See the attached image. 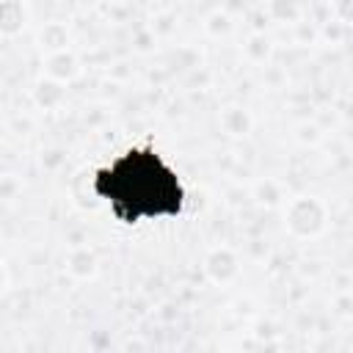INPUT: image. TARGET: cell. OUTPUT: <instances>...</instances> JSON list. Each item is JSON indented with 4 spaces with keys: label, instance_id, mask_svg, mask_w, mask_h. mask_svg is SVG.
<instances>
[{
    "label": "cell",
    "instance_id": "obj_1",
    "mask_svg": "<svg viewBox=\"0 0 353 353\" xmlns=\"http://www.w3.org/2000/svg\"><path fill=\"white\" fill-rule=\"evenodd\" d=\"M94 190L124 223L176 215L185 199L182 182L152 149H130L116 157L97 174Z\"/></svg>",
    "mask_w": 353,
    "mask_h": 353
}]
</instances>
